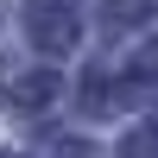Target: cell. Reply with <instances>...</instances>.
I'll return each instance as SVG.
<instances>
[{
  "instance_id": "obj_1",
  "label": "cell",
  "mask_w": 158,
  "mask_h": 158,
  "mask_svg": "<svg viewBox=\"0 0 158 158\" xmlns=\"http://www.w3.org/2000/svg\"><path fill=\"white\" fill-rule=\"evenodd\" d=\"M133 158H158V133H139L133 139Z\"/></svg>"
}]
</instances>
